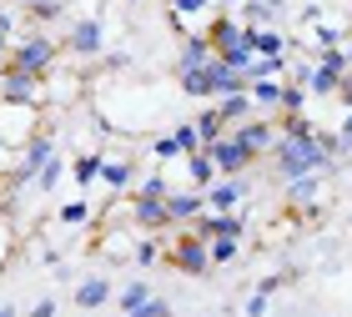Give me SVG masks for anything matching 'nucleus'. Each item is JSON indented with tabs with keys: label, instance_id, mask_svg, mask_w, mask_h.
<instances>
[{
	"label": "nucleus",
	"instance_id": "nucleus-1",
	"mask_svg": "<svg viewBox=\"0 0 352 317\" xmlns=\"http://www.w3.org/2000/svg\"><path fill=\"white\" fill-rule=\"evenodd\" d=\"M56 56H60V45L45 36V30H36V36L15 41L10 66H21V71H30V76H41V81H51V76H56Z\"/></svg>",
	"mask_w": 352,
	"mask_h": 317
},
{
	"label": "nucleus",
	"instance_id": "nucleus-2",
	"mask_svg": "<svg viewBox=\"0 0 352 317\" xmlns=\"http://www.w3.org/2000/svg\"><path fill=\"white\" fill-rule=\"evenodd\" d=\"M166 262L176 267V272H186V277H206L212 272V252H206V242L191 237V232H182L176 242H166Z\"/></svg>",
	"mask_w": 352,
	"mask_h": 317
},
{
	"label": "nucleus",
	"instance_id": "nucleus-3",
	"mask_svg": "<svg viewBox=\"0 0 352 317\" xmlns=\"http://www.w3.org/2000/svg\"><path fill=\"white\" fill-rule=\"evenodd\" d=\"M45 96V81L41 76H30L21 66H6L0 71V106H41Z\"/></svg>",
	"mask_w": 352,
	"mask_h": 317
},
{
	"label": "nucleus",
	"instance_id": "nucleus-4",
	"mask_svg": "<svg viewBox=\"0 0 352 317\" xmlns=\"http://www.w3.org/2000/svg\"><path fill=\"white\" fill-rule=\"evenodd\" d=\"M66 51H76L81 61H96L106 51V25H101V15H76L71 30H66Z\"/></svg>",
	"mask_w": 352,
	"mask_h": 317
},
{
	"label": "nucleus",
	"instance_id": "nucleus-5",
	"mask_svg": "<svg viewBox=\"0 0 352 317\" xmlns=\"http://www.w3.org/2000/svg\"><path fill=\"white\" fill-rule=\"evenodd\" d=\"M347 71H352V66H347L342 45H338V51H317L307 91H312V96H338V86H342V76H347Z\"/></svg>",
	"mask_w": 352,
	"mask_h": 317
},
{
	"label": "nucleus",
	"instance_id": "nucleus-6",
	"mask_svg": "<svg viewBox=\"0 0 352 317\" xmlns=\"http://www.w3.org/2000/svg\"><path fill=\"white\" fill-rule=\"evenodd\" d=\"M60 146H56V136H45V131H36V136H25V151H21V166H15V186H30L36 182V171L51 162Z\"/></svg>",
	"mask_w": 352,
	"mask_h": 317
},
{
	"label": "nucleus",
	"instance_id": "nucleus-7",
	"mask_svg": "<svg viewBox=\"0 0 352 317\" xmlns=\"http://www.w3.org/2000/svg\"><path fill=\"white\" fill-rule=\"evenodd\" d=\"M206 151H212V162L221 166V177H242V171H247L252 162H257V151L242 146V141H236V131H227L221 141H212Z\"/></svg>",
	"mask_w": 352,
	"mask_h": 317
},
{
	"label": "nucleus",
	"instance_id": "nucleus-8",
	"mask_svg": "<svg viewBox=\"0 0 352 317\" xmlns=\"http://www.w3.org/2000/svg\"><path fill=\"white\" fill-rule=\"evenodd\" d=\"M247 171L242 177H221L217 186H206V212H242L247 207Z\"/></svg>",
	"mask_w": 352,
	"mask_h": 317
},
{
	"label": "nucleus",
	"instance_id": "nucleus-9",
	"mask_svg": "<svg viewBox=\"0 0 352 317\" xmlns=\"http://www.w3.org/2000/svg\"><path fill=\"white\" fill-rule=\"evenodd\" d=\"M206 41H212V45H217V56H221V51H232V45H252V25H242L232 10H221L217 21L206 25Z\"/></svg>",
	"mask_w": 352,
	"mask_h": 317
},
{
	"label": "nucleus",
	"instance_id": "nucleus-10",
	"mask_svg": "<svg viewBox=\"0 0 352 317\" xmlns=\"http://www.w3.org/2000/svg\"><path fill=\"white\" fill-rule=\"evenodd\" d=\"M217 61V45L206 41V30H191V36H182V56H176V76H186V71H201V66H212Z\"/></svg>",
	"mask_w": 352,
	"mask_h": 317
},
{
	"label": "nucleus",
	"instance_id": "nucleus-11",
	"mask_svg": "<svg viewBox=\"0 0 352 317\" xmlns=\"http://www.w3.org/2000/svg\"><path fill=\"white\" fill-rule=\"evenodd\" d=\"M232 131H236V141H242V146H252V151H272V146H277V121H272V116H252V121H242V126H232Z\"/></svg>",
	"mask_w": 352,
	"mask_h": 317
},
{
	"label": "nucleus",
	"instance_id": "nucleus-12",
	"mask_svg": "<svg viewBox=\"0 0 352 317\" xmlns=\"http://www.w3.org/2000/svg\"><path fill=\"white\" fill-rule=\"evenodd\" d=\"M206 212V192H197V186H191V192H182V186H176V192L166 197V217H171V227H191V221H197Z\"/></svg>",
	"mask_w": 352,
	"mask_h": 317
},
{
	"label": "nucleus",
	"instance_id": "nucleus-13",
	"mask_svg": "<svg viewBox=\"0 0 352 317\" xmlns=\"http://www.w3.org/2000/svg\"><path fill=\"white\" fill-rule=\"evenodd\" d=\"M131 221H136L141 232H162V227H171L166 201H156V197H131Z\"/></svg>",
	"mask_w": 352,
	"mask_h": 317
},
{
	"label": "nucleus",
	"instance_id": "nucleus-14",
	"mask_svg": "<svg viewBox=\"0 0 352 317\" xmlns=\"http://www.w3.org/2000/svg\"><path fill=\"white\" fill-rule=\"evenodd\" d=\"M106 303H111V282L101 272L76 282V307H81V312H96V307H106Z\"/></svg>",
	"mask_w": 352,
	"mask_h": 317
},
{
	"label": "nucleus",
	"instance_id": "nucleus-15",
	"mask_svg": "<svg viewBox=\"0 0 352 317\" xmlns=\"http://www.w3.org/2000/svg\"><path fill=\"white\" fill-rule=\"evenodd\" d=\"M317 197H322V171H307V177L287 182V207H312Z\"/></svg>",
	"mask_w": 352,
	"mask_h": 317
},
{
	"label": "nucleus",
	"instance_id": "nucleus-16",
	"mask_svg": "<svg viewBox=\"0 0 352 317\" xmlns=\"http://www.w3.org/2000/svg\"><path fill=\"white\" fill-rule=\"evenodd\" d=\"M186 171H191V186H197V192H206V186L221 182V166L212 162V151H191L186 156Z\"/></svg>",
	"mask_w": 352,
	"mask_h": 317
},
{
	"label": "nucleus",
	"instance_id": "nucleus-17",
	"mask_svg": "<svg viewBox=\"0 0 352 317\" xmlns=\"http://www.w3.org/2000/svg\"><path fill=\"white\" fill-rule=\"evenodd\" d=\"M101 186H106V192H126V186H136V166H131V156H126V162H121V156H116V162L106 156V166H101Z\"/></svg>",
	"mask_w": 352,
	"mask_h": 317
},
{
	"label": "nucleus",
	"instance_id": "nucleus-18",
	"mask_svg": "<svg viewBox=\"0 0 352 317\" xmlns=\"http://www.w3.org/2000/svg\"><path fill=\"white\" fill-rule=\"evenodd\" d=\"M342 41H347V30L338 21H312L307 25V45H312V51H338Z\"/></svg>",
	"mask_w": 352,
	"mask_h": 317
},
{
	"label": "nucleus",
	"instance_id": "nucleus-19",
	"mask_svg": "<svg viewBox=\"0 0 352 317\" xmlns=\"http://www.w3.org/2000/svg\"><path fill=\"white\" fill-rule=\"evenodd\" d=\"M252 51H257V56H292V45H287L282 30H272V25H252Z\"/></svg>",
	"mask_w": 352,
	"mask_h": 317
},
{
	"label": "nucleus",
	"instance_id": "nucleus-20",
	"mask_svg": "<svg viewBox=\"0 0 352 317\" xmlns=\"http://www.w3.org/2000/svg\"><path fill=\"white\" fill-rule=\"evenodd\" d=\"M191 121H197V131H201V141H206V146H212V141H221V136L232 131V126H227V116H221V106H206V111H197Z\"/></svg>",
	"mask_w": 352,
	"mask_h": 317
},
{
	"label": "nucleus",
	"instance_id": "nucleus-21",
	"mask_svg": "<svg viewBox=\"0 0 352 317\" xmlns=\"http://www.w3.org/2000/svg\"><path fill=\"white\" fill-rule=\"evenodd\" d=\"M101 166H106L101 151H81V156H76V166H71L76 186H81V192H86V186H96V182H101Z\"/></svg>",
	"mask_w": 352,
	"mask_h": 317
},
{
	"label": "nucleus",
	"instance_id": "nucleus-22",
	"mask_svg": "<svg viewBox=\"0 0 352 317\" xmlns=\"http://www.w3.org/2000/svg\"><path fill=\"white\" fill-rule=\"evenodd\" d=\"M236 15V21H242V25H272V21H277V6H272V0H242V6H236L232 10Z\"/></svg>",
	"mask_w": 352,
	"mask_h": 317
},
{
	"label": "nucleus",
	"instance_id": "nucleus-23",
	"mask_svg": "<svg viewBox=\"0 0 352 317\" xmlns=\"http://www.w3.org/2000/svg\"><path fill=\"white\" fill-rule=\"evenodd\" d=\"M217 106H221V116H227V126H242V121L257 116V101H252L247 91H236V96H221Z\"/></svg>",
	"mask_w": 352,
	"mask_h": 317
},
{
	"label": "nucleus",
	"instance_id": "nucleus-24",
	"mask_svg": "<svg viewBox=\"0 0 352 317\" xmlns=\"http://www.w3.org/2000/svg\"><path fill=\"white\" fill-rule=\"evenodd\" d=\"M146 303H151V287H146L141 277H136V282H126V287L116 292V307H121V317H126V312H136V307H146Z\"/></svg>",
	"mask_w": 352,
	"mask_h": 317
},
{
	"label": "nucleus",
	"instance_id": "nucleus-25",
	"mask_svg": "<svg viewBox=\"0 0 352 317\" xmlns=\"http://www.w3.org/2000/svg\"><path fill=\"white\" fill-rule=\"evenodd\" d=\"M60 177H66V156H51V162H45L41 171H36V182H30V186H36V192H56V186H60Z\"/></svg>",
	"mask_w": 352,
	"mask_h": 317
},
{
	"label": "nucleus",
	"instance_id": "nucleus-26",
	"mask_svg": "<svg viewBox=\"0 0 352 317\" xmlns=\"http://www.w3.org/2000/svg\"><path fill=\"white\" fill-rule=\"evenodd\" d=\"M307 96H312L307 86H297V81H282V106H277V116H302Z\"/></svg>",
	"mask_w": 352,
	"mask_h": 317
},
{
	"label": "nucleus",
	"instance_id": "nucleus-27",
	"mask_svg": "<svg viewBox=\"0 0 352 317\" xmlns=\"http://www.w3.org/2000/svg\"><path fill=\"white\" fill-rule=\"evenodd\" d=\"M206 252H212V267H227V262H236V252H242V237H212Z\"/></svg>",
	"mask_w": 352,
	"mask_h": 317
},
{
	"label": "nucleus",
	"instance_id": "nucleus-28",
	"mask_svg": "<svg viewBox=\"0 0 352 317\" xmlns=\"http://www.w3.org/2000/svg\"><path fill=\"white\" fill-rule=\"evenodd\" d=\"M247 96L257 101V106H267V111H277V106H282V81H252Z\"/></svg>",
	"mask_w": 352,
	"mask_h": 317
},
{
	"label": "nucleus",
	"instance_id": "nucleus-29",
	"mask_svg": "<svg viewBox=\"0 0 352 317\" xmlns=\"http://www.w3.org/2000/svg\"><path fill=\"white\" fill-rule=\"evenodd\" d=\"M171 192H176V186L162 177V171H151V177H141V182H136V197H156V201H166Z\"/></svg>",
	"mask_w": 352,
	"mask_h": 317
},
{
	"label": "nucleus",
	"instance_id": "nucleus-30",
	"mask_svg": "<svg viewBox=\"0 0 352 317\" xmlns=\"http://www.w3.org/2000/svg\"><path fill=\"white\" fill-rule=\"evenodd\" d=\"M131 257H136V267H156V262H162V242H156V232L141 237V242L131 247Z\"/></svg>",
	"mask_w": 352,
	"mask_h": 317
},
{
	"label": "nucleus",
	"instance_id": "nucleus-31",
	"mask_svg": "<svg viewBox=\"0 0 352 317\" xmlns=\"http://www.w3.org/2000/svg\"><path fill=\"white\" fill-rule=\"evenodd\" d=\"M171 136L182 141V151H186V156H191V151H206V141H201V131H197V121H182Z\"/></svg>",
	"mask_w": 352,
	"mask_h": 317
},
{
	"label": "nucleus",
	"instance_id": "nucleus-32",
	"mask_svg": "<svg viewBox=\"0 0 352 317\" xmlns=\"http://www.w3.org/2000/svg\"><path fill=\"white\" fill-rule=\"evenodd\" d=\"M30 15L41 25H56V21H66V0H41V6H30Z\"/></svg>",
	"mask_w": 352,
	"mask_h": 317
},
{
	"label": "nucleus",
	"instance_id": "nucleus-33",
	"mask_svg": "<svg viewBox=\"0 0 352 317\" xmlns=\"http://www.w3.org/2000/svg\"><path fill=\"white\" fill-rule=\"evenodd\" d=\"M10 51H15V21L0 10V71L10 66Z\"/></svg>",
	"mask_w": 352,
	"mask_h": 317
},
{
	"label": "nucleus",
	"instance_id": "nucleus-34",
	"mask_svg": "<svg viewBox=\"0 0 352 317\" xmlns=\"http://www.w3.org/2000/svg\"><path fill=\"white\" fill-rule=\"evenodd\" d=\"M151 156H156V162H176V156H186V151H182V141L166 131V136H156V141H151Z\"/></svg>",
	"mask_w": 352,
	"mask_h": 317
},
{
	"label": "nucleus",
	"instance_id": "nucleus-35",
	"mask_svg": "<svg viewBox=\"0 0 352 317\" xmlns=\"http://www.w3.org/2000/svg\"><path fill=\"white\" fill-rule=\"evenodd\" d=\"M60 221H66V227H81V221H91V207L86 201H66V207H60Z\"/></svg>",
	"mask_w": 352,
	"mask_h": 317
},
{
	"label": "nucleus",
	"instance_id": "nucleus-36",
	"mask_svg": "<svg viewBox=\"0 0 352 317\" xmlns=\"http://www.w3.org/2000/svg\"><path fill=\"white\" fill-rule=\"evenodd\" d=\"M126 317H171V303L151 292V303H146V307H136V312H126Z\"/></svg>",
	"mask_w": 352,
	"mask_h": 317
},
{
	"label": "nucleus",
	"instance_id": "nucleus-37",
	"mask_svg": "<svg viewBox=\"0 0 352 317\" xmlns=\"http://www.w3.org/2000/svg\"><path fill=\"white\" fill-rule=\"evenodd\" d=\"M267 307H272L267 292H252V297H247V317H267Z\"/></svg>",
	"mask_w": 352,
	"mask_h": 317
},
{
	"label": "nucleus",
	"instance_id": "nucleus-38",
	"mask_svg": "<svg viewBox=\"0 0 352 317\" xmlns=\"http://www.w3.org/2000/svg\"><path fill=\"white\" fill-rule=\"evenodd\" d=\"M287 277H292V272H272V277H262V282H257V292H267V297H272V292H277Z\"/></svg>",
	"mask_w": 352,
	"mask_h": 317
},
{
	"label": "nucleus",
	"instance_id": "nucleus-39",
	"mask_svg": "<svg viewBox=\"0 0 352 317\" xmlns=\"http://www.w3.org/2000/svg\"><path fill=\"white\" fill-rule=\"evenodd\" d=\"M338 136H342V146L352 151V106H347V116H342V126H338Z\"/></svg>",
	"mask_w": 352,
	"mask_h": 317
},
{
	"label": "nucleus",
	"instance_id": "nucleus-40",
	"mask_svg": "<svg viewBox=\"0 0 352 317\" xmlns=\"http://www.w3.org/2000/svg\"><path fill=\"white\" fill-rule=\"evenodd\" d=\"M121 66H131V56H126V51H111V56H106V71H121Z\"/></svg>",
	"mask_w": 352,
	"mask_h": 317
},
{
	"label": "nucleus",
	"instance_id": "nucleus-41",
	"mask_svg": "<svg viewBox=\"0 0 352 317\" xmlns=\"http://www.w3.org/2000/svg\"><path fill=\"white\" fill-rule=\"evenodd\" d=\"M25 317H56V303H51V297H45V303H36V307H30Z\"/></svg>",
	"mask_w": 352,
	"mask_h": 317
},
{
	"label": "nucleus",
	"instance_id": "nucleus-42",
	"mask_svg": "<svg viewBox=\"0 0 352 317\" xmlns=\"http://www.w3.org/2000/svg\"><path fill=\"white\" fill-rule=\"evenodd\" d=\"M338 101H342V106H352V71L342 76V86H338Z\"/></svg>",
	"mask_w": 352,
	"mask_h": 317
},
{
	"label": "nucleus",
	"instance_id": "nucleus-43",
	"mask_svg": "<svg viewBox=\"0 0 352 317\" xmlns=\"http://www.w3.org/2000/svg\"><path fill=\"white\" fill-rule=\"evenodd\" d=\"M217 6H221V10H236V6H242V0H217Z\"/></svg>",
	"mask_w": 352,
	"mask_h": 317
},
{
	"label": "nucleus",
	"instance_id": "nucleus-44",
	"mask_svg": "<svg viewBox=\"0 0 352 317\" xmlns=\"http://www.w3.org/2000/svg\"><path fill=\"white\" fill-rule=\"evenodd\" d=\"M342 56H347V66H352V41H342Z\"/></svg>",
	"mask_w": 352,
	"mask_h": 317
},
{
	"label": "nucleus",
	"instance_id": "nucleus-45",
	"mask_svg": "<svg viewBox=\"0 0 352 317\" xmlns=\"http://www.w3.org/2000/svg\"><path fill=\"white\" fill-rule=\"evenodd\" d=\"M0 317H21V312H15V307H10V303H6V307H0Z\"/></svg>",
	"mask_w": 352,
	"mask_h": 317
},
{
	"label": "nucleus",
	"instance_id": "nucleus-46",
	"mask_svg": "<svg viewBox=\"0 0 352 317\" xmlns=\"http://www.w3.org/2000/svg\"><path fill=\"white\" fill-rule=\"evenodd\" d=\"M272 6H277V10H287V6H292V0H272Z\"/></svg>",
	"mask_w": 352,
	"mask_h": 317
},
{
	"label": "nucleus",
	"instance_id": "nucleus-47",
	"mask_svg": "<svg viewBox=\"0 0 352 317\" xmlns=\"http://www.w3.org/2000/svg\"><path fill=\"white\" fill-rule=\"evenodd\" d=\"M21 6H41V0H21Z\"/></svg>",
	"mask_w": 352,
	"mask_h": 317
}]
</instances>
